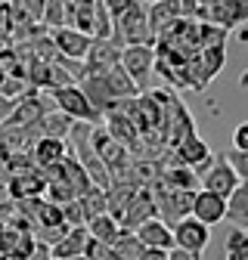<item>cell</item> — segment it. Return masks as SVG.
<instances>
[{
    "label": "cell",
    "instance_id": "cell-15",
    "mask_svg": "<svg viewBox=\"0 0 248 260\" xmlns=\"http://www.w3.org/2000/svg\"><path fill=\"white\" fill-rule=\"evenodd\" d=\"M87 226H72V230L62 236L53 248H50V257L53 260H62V257H81L84 248H87Z\"/></svg>",
    "mask_w": 248,
    "mask_h": 260
},
{
    "label": "cell",
    "instance_id": "cell-33",
    "mask_svg": "<svg viewBox=\"0 0 248 260\" xmlns=\"http://www.w3.org/2000/svg\"><path fill=\"white\" fill-rule=\"evenodd\" d=\"M227 260H239V257H233V254H230V257H227Z\"/></svg>",
    "mask_w": 248,
    "mask_h": 260
},
{
    "label": "cell",
    "instance_id": "cell-23",
    "mask_svg": "<svg viewBox=\"0 0 248 260\" xmlns=\"http://www.w3.org/2000/svg\"><path fill=\"white\" fill-rule=\"evenodd\" d=\"M62 223L69 226H87V217H84V208H81V202L75 199V202H69V205H62Z\"/></svg>",
    "mask_w": 248,
    "mask_h": 260
},
{
    "label": "cell",
    "instance_id": "cell-7",
    "mask_svg": "<svg viewBox=\"0 0 248 260\" xmlns=\"http://www.w3.org/2000/svg\"><path fill=\"white\" fill-rule=\"evenodd\" d=\"M152 217H159V214H155V199H152L149 186H140V189H137V195L128 202V208H124V214H121L118 226H121V230H128V233H134L137 226H143V223H146V220H152Z\"/></svg>",
    "mask_w": 248,
    "mask_h": 260
},
{
    "label": "cell",
    "instance_id": "cell-12",
    "mask_svg": "<svg viewBox=\"0 0 248 260\" xmlns=\"http://www.w3.org/2000/svg\"><path fill=\"white\" fill-rule=\"evenodd\" d=\"M78 87H81V93L87 96L90 109L97 112L100 118H106V115L112 112L115 96H112V90L106 87V78H103V75H84V81H78Z\"/></svg>",
    "mask_w": 248,
    "mask_h": 260
},
{
    "label": "cell",
    "instance_id": "cell-1",
    "mask_svg": "<svg viewBox=\"0 0 248 260\" xmlns=\"http://www.w3.org/2000/svg\"><path fill=\"white\" fill-rule=\"evenodd\" d=\"M112 41L118 47H152L155 44V35L149 28V16H146V7L137 4L131 7L124 16L115 19V35Z\"/></svg>",
    "mask_w": 248,
    "mask_h": 260
},
{
    "label": "cell",
    "instance_id": "cell-11",
    "mask_svg": "<svg viewBox=\"0 0 248 260\" xmlns=\"http://www.w3.org/2000/svg\"><path fill=\"white\" fill-rule=\"evenodd\" d=\"M7 186V195H10V202H31V199H44V177L41 171H28V174H16V177H7L4 180Z\"/></svg>",
    "mask_w": 248,
    "mask_h": 260
},
{
    "label": "cell",
    "instance_id": "cell-5",
    "mask_svg": "<svg viewBox=\"0 0 248 260\" xmlns=\"http://www.w3.org/2000/svg\"><path fill=\"white\" fill-rule=\"evenodd\" d=\"M118 65L128 72V78L137 84V90H146L149 87V75L155 69V50L152 47H121Z\"/></svg>",
    "mask_w": 248,
    "mask_h": 260
},
{
    "label": "cell",
    "instance_id": "cell-19",
    "mask_svg": "<svg viewBox=\"0 0 248 260\" xmlns=\"http://www.w3.org/2000/svg\"><path fill=\"white\" fill-rule=\"evenodd\" d=\"M118 233H121V226H118V220L109 217V214H100V217L87 220V236L97 239V242H103V245H112Z\"/></svg>",
    "mask_w": 248,
    "mask_h": 260
},
{
    "label": "cell",
    "instance_id": "cell-29",
    "mask_svg": "<svg viewBox=\"0 0 248 260\" xmlns=\"http://www.w3.org/2000/svg\"><path fill=\"white\" fill-rule=\"evenodd\" d=\"M28 260H53V257H50V245H41V242H38Z\"/></svg>",
    "mask_w": 248,
    "mask_h": 260
},
{
    "label": "cell",
    "instance_id": "cell-9",
    "mask_svg": "<svg viewBox=\"0 0 248 260\" xmlns=\"http://www.w3.org/2000/svg\"><path fill=\"white\" fill-rule=\"evenodd\" d=\"M190 217H196L199 223H205L208 230H211L214 223H224L227 220V199H221V195H214V192H205V189H196Z\"/></svg>",
    "mask_w": 248,
    "mask_h": 260
},
{
    "label": "cell",
    "instance_id": "cell-18",
    "mask_svg": "<svg viewBox=\"0 0 248 260\" xmlns=\"http://www.w3.org/2000/svg\"><path fill=\"white\" fill-rule=\"evenodd\" d=\"M103 78H106V87H109V90H112V96H115V103H118V100H134V96H140L137 84L128 78V72H124L121 65L109 69Z\"/></svg>",
    "mask_w": 248,
    "mask_h": 260
},
{
    "label": "cell",
    "instance_id": "cell-6",
    "mask_svg": "<svg viewBox=\"0 0 248 260\" xmlns=\"http://www.w3.org/2000/svg\"><path fill=\"white\" fill-rule=\"evenodd\" d=\"M50 41H53V47H56V53H59L62 59H72V62H84V56H87V50H90V44H93V38L81 35V31H75V28H69V25L53 28V31H50Z\"/></svg>",
    "mask_w": 248,
    "mask_h": 260
},
{
    "label": "cell",
    "instance_id": "cell-4",
    "mask_svg": "<svg viewBox=\"0 0 248 260\" xmlns=\"http://www.w3.org/2000/svg\"><path fill=\"white\" fill-rule=\"evenodd\" d=\"M50 96H53V106H56L62 115H69L72 121H84V124H97V121H100V115L90 109L87 96L81 93V87H78V84L59 87V90H53Z\"/></svg>",
    "mask_w": 248,
    "mask_h": 260
},
{
    "label": "cell",
    "instance_id": "cell-8",
    "mask_svg": "<svg viewBox=\"0 0 248 260\" xmlns=\"http://www.w3.org/2000/svg\"><path fill=\"white\" fill-rule=\"evenodd\" d=\"M239 183H242V180H239L236 171L227 165L224 155H214V165H211L208 174L202 177V189H205V192H214V195H221V199H230V192H233Z\"/></svg>",
    "mask_w": 248,
    "mask_h": 260
},
{
    "label": "cell",
    "instance_id": "cell-30",
    "mask_svg": "<svg viewBox=\"0 0 248 260\" xmlns=\"http://www.w3.org/2000/svg\"><path fill=\"white\" fill-rule=\"evenodd\" d=\"M239 84H242V87H248V69H245V72L239 75Z\"/></svg>",
    "mask_w": 248,
    "mask_h": 260
},
{
    "label": "cell",
    "instance_id": "cell-17",
    "mask_svg": "<svg viewBox=\"0 0 248 260\" xmlns=\"http://www.w3.org/2000/svg\"><path fill=\"white\" fill-rule=\"evenodd\" d=\"M72 118L69 115H62L59 109H50L44 118H41V124H38V134L41 137H50V140H69V134H72Z\"/></svg>",
    "mask_w": 248,
    "mask_h": 260
},
{
    "label": "cell",
    "instance_id": "cell-10",
    "mask_svg": "<svg viewBox=\"0 0 248 260\" xmlns=\"http://www.w3.org/2000/svg\"><path fill=\"white\" fill-rule=\"evenodd\" d=\"M121 59V47L115 41H93L87 56H84V72L87 75H106L109 69H115Z\"/></svg>",
    "mask_w": 248,
    "mask_h": 260
},
{
    "label": "cell",
    "instance_id": "cell-2",
    "mask_svg": "<svg viewBox=\"0 0 248 260\" xmlns=\"http://www.w3.org/2000/svg\"><path fill=\"white\" fill-rule=\"evenodd\" d=\"M149 192H152V199H155V214H159V220H165L171 226V220H183V217H190L193 211V195L196 192H180V189H168L165 183H149Z\"/></svg>",
    "mask_w": 248,
    "mask_h": 260
},
{
    "label": "cell",
    "instance_id": "cell-16",
    "mask_svg": "<svg viewBox=\"0 0 248 260\" xmlns=\"http://www.w3.org/2000/svg\"><path fill=\"white\" fill-rule=\"evenodd\" d=\"M227 220L236 230L248 233V180H242L227 199Z\"/></svg>",
    "mask_w": 248,
    "mask_h": 260
},
{
    "label": "cell",
    "instance_id": "cell-31",
    "mask_svg": "<svg viewBox=\"0 0 248 260\" xmlns=\"http://www.w3.org/2000/svg\"><path fill=\"white\" fill-rule=\"evenodd\" d=\"M62 260H87V257H84V254H81V257H62Z\"/></svg>",
    "mask_w": 248,
    "mask_h": 260
},
{
    "label": "cell",
    "instance_id": "cell-3",
    "mask_svg": "<svg viewBox=\"0 0 248 260\" xmlns=\"http://www.w3.org/2000/svg\"><path fill=\"white\" fill-rule=\"evenodd\" d=\"M174 248H180V251H186L190 257H202V251L208 248V242H211V230L205 223H199L196 217H183V220H177L174 226Z\"/></svg>",
    "mask_w": 248,
    "mask_h": 260
},
{
    "label": "cell",
    "instance_id": "cell-21",
    "mask_svg": "<svg viewBox=\"0 0 248 260\" xmlns=\"http://www.w3.org/2000/svg\"><path fill=\"white\" fill-rule=\"evenodd\" d=\"M81 208H84V217L87 220H93V217H100V214H106V189H100V186H90L84 195H81Z\"/></svg>",
    "mask_w": 248,
    "mask_h": 260
},
{
    "label": "cell",
    "instance_id": "cell-28",
    "mask_svg": "<svg viewBox=\"0 0 248 260\" xmlns=\"http://www.w3.org/2000/svg\"><path fill=\"white\" fill-rule=\"evenodd\" d=\"M140 260H168V251H159V248H143Z\"/></svg>",
    "mask_w": 248,
    "mask_h": 260
},
{
    "label": "cell",
    "instance_id": "cell-35",
    "mask_svg": "<svg viewBox=\"0 0 248 260\" xmlns=\"http://www.w3.org/2000/svg\"><path fill=\"white\" fill-rule=\"evenodd\" d=\"M140 4H143V0H140Z\"/></svg>",
    "mask_w": 248,
    "mask_h": 260
},
{
    "label": "cell",
    "instance_id": "cell-13",
    "mask_svg": "<svg viewBox=\"0 0 248 260\" xmlns=\"http://www.w3.org/2000/svg\"><path fill=\"white\" fill-rule=\"evenodd\" d=\"M134 236L140 239V245H143V248L174 251V230H171L165 220H159V217H152V220H146L143 226H137Z\"/></svg>",
    "mask_w": 248,
    "mask_h": 260
},
{
    "label": "cell",
    "instance_id": "cell-34",
    "mask_svg": "<svg viewBox=\"0 0 248 260\" xmlns=\"http://www.w3.org/2000/svg\"><path fill=\"white\" fill-rule=\"evenodd\" d=\"M4 4H10V0H0V7H4Z\"/></svg>",
    "mask_w": 248,
    "mask_h": 260
},
{
    "label": "cell",
    "instance_id": "cell-26",
    "mask_svg": "<svg viewBox=\"0 0 248 260\" xmlns=\"http://www.w3.org/2000/svg\"><path fill=\"white\" fill-rule=\"evenodd\" d=\"M84 257H87V260H112V248L103 245V242H97V239H87Z\"/></svg>",
    "mask_w": 248,
    "mask_h": 260
},
{
    "label": "cell",
    "instance_id": "cell-20",
    "mask_svg": "<svg viewBox=\"0 0 248 260\" xmlns=\"http://www.w3.org/2000/svg\"><path fill=\"white\" fill-rule=\"evenodd\" d=\"M109 248H112V260H140V254H143L140 239L134 233H128V230H121Z\"/></svg>",
    "mask_w": 248,
    "mask_h": 260
},
{
    "label": "cell",
    "instance_id": "cell-27",
    "mask_svg": "<svg viewBox=\"0 0 248 260\" xmlns=\"http://www.w3.org/2000/svg\"><path fill=\"white\" fill-rule=\"evenodd\" d=\"M233 149L248 152V121H242V124L233 130Z\"/></svg>",
    "mask_w": 248,
    "mask_h": 260
},
{
    "label": "cell",
    "instance_id": "cell-25",
    "mask_svg": "<svg viewBox=\"0 0 248 260\" xmlns=\"http://www.w3.org/2000/svg\"><path fill=\"white\" fill-rule=\"evenodd\" d=\"M16 4L22 7V13L31 19V22H44V10H47V0H16Z\"/></svg>",
    "mask_w": 248,
    "mask_h": 260
},
{
    "label": "cell",
    "instance_id": "cell-32",
    "mask_svg": "<svg viewBox=\"0 0 248 260\" xmlns=\"http://www.w3.org/2000/svg\"><path fill=\"white\" fill-rule=\"evenodd\" d=\"M4 81H7V75H4V72H0V87H4Z\"/></svg>",
    "mask_w": 248,
    "mask_h": 260
},
{
    "label": "cell",
    "instance_id": "cell-14",
    "mask_svg": "<svg viewBox=\"0 0 248 260\" xmlns=\"http://www.w3.org/2000/svg\"><path fill=\"white\" fill-rule=\"evenodd\" d=\"M66 155H69V143H66V140H50V137H41L35 146H31V161H35V168H38V171L59 165V161L66 158Z\"/></svg>",
    "mask_w": 248,
    "mask_h": 260
},
{
    "label": "cell",
    "instance_id": "cell-22",
    "mask_svg": "<svg viewBox=\"0 0 248 260\" xmlns=\"http://www.w3.org/2000/svg\"><path fill=\"white\" fill-rule=\"evenodd\" d=\"M44 28H62L66 25V0H47V10H44Z\"/></svg>",
    "mask_w": 248,
    "mask_h": 260
},
{
    "label": "cell",
    "instance_id": "cell-24",
    "mask_svg": "<svg viewBox=\"0 0 248 260\" xmlns=\"http://www.w3.org/2000/svg\"><path fill=\"white\" fill-rule=\"evenodd\" d=\"M224 158H227V165L236 171V177H239V180H248V152L233 149V152H227Z\"/></svg>",
    "mask_w": 248,
    "mask_h": 260
}]
</instances>
